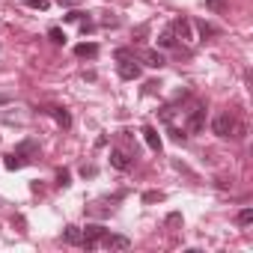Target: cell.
<instances>
[{
    "label": "cell",
    "instance_id": "obj_11",
    "mask_svg": "<svg viewBox=\"0 0 253 253\" xmlns=\"http://www.w3.org/2000/svg\"><path fill=\"white\" fill-rule=\"evenodd\" d=\"M143 63H146V66H152V69H161L167 60H164V54H161V51H143Z\"/></svg>",
    "mask_w": 253,
    "mask_h": 253
},
{
    "label": "cell",
    "instance_id": "obj_2",
    "mask_svg": "<svg viewBox=\"0 0 253 253\" xmlns=\"http://www.w3.org/2000/svg\"><path fill=\"white\" fill-rule=\"evenodd\" d=\"M232 128H235V116L232 110H220L214 119H211V131L217 137H232Z\"/></svg>",
    "mask_w": 253,
    "mask_h": 253
},
{
    "label": "cell",
    "instance_id": "obj_3",
    "mask_svg": "<svg viewBox=\"0 0 253 253\" xmlns=\"http://www.w3.org/2000/svg\"><path fill=\"white\" fill-rule=\"evenodd\" d=\"M81 232H84V238H81V244H84L86 250H95V247H98V241H101V235H104L107 229H104L101 223H86V226H84Z\"/></svg>",
    "mask_w": 253,
    "mask_h": 253
},
{
    "label": "cell",
    "instance_id": "obj_4",
    "mask_svg": "<svg viewBox=\"0 0 253 253\" xmlns=\"http://www.w3.org/2000/svg\"><path fill=\"white\" fill-rule=\"evenodd\" d=\"M185 128H188L191 134H200V131L206 128V107H203V104L191 107V113H188V122H185Z\"/></svg>",
    "mask_w": 253,
    "mask_h": 253
},
{
    "label": "cell",
    "instance_id": "obj_15",
    "mask_svg": "<svg viewBox=\"0 0 253 253\" xmlns=\"http://www.w3.org/2000/svg\"><path fill=\"white\" fill-rule=\"evenodd\" d=\"M12 152H18V155H27V158H30V155H36V152H39V146H36L33 140H21Z\"/></svg>",
    "mask_w": 253,
    "mask_h": 253
},
{
    "label": "cell",
    "instance_id": "obj_18",
    "mask_svg": "<svg viewBox=\"0 0 253 253\" xmlns=\"http://www.w3.org/2000/svg\"><path fill=\"white\" fill-rule=\"evenodd\" d=\"M238 223H241V226H250V223H253V209L238 211Z\"/></svg>",
    "mask_w": 253,
    "mask_h": 253
},
{
    "label": "cell",
    "instance_id": "obj_20",
    "mask_svg": "<svg viewBox=\"0 0 253 253\" xmlns=\"http://www.w3.org/2000/svg\"><path fill=\"white\" fill-rule=\"evenodd\" d=\"M27 6H33V9H39V12H45V9L51 6V0H27Z\"/></svg>",
    "mask_w": 253,
    "mask_h": 253
},
{
    "label": "cell",
    "instance_id": "obj_6",
    "mask_svg": "<svg viewBox=\"0 0 253 253\" xmlns=\"http://www.w3.org/2000/svg\"><path fill=\"white\" fill-rule=\"evenodd\" d=\"M173 33H176V39H182V42H194V33H191V21H188V18H176V21H173Z\"/></svg>",
    "mask_w": 253,
    "mask_h": 253
},
{
    "label": "cell",
    "instance_id": "obj_22",
    "mask_svg": "<svg viewBox=\"0 0 253 253\" xmlns=\"http://www.w3.org/2000/svg\"><path fill=\"white\" fill-rule=\"evenodd\" d=\"M161 200H164L161 191H149V194H143V203H161Z\"/></svg>",
    "mask_w": 253,
    "mask_h": 253
},
{
    "label": "cell",
    "instance_id": "obj_23",
    "mask_svg": "<svg viewBox=\"0 0 253 253\" xmlns=\"http://www.w3.org/2000/svg\"><path fill=\"white\" fill-rule=\"evenodd\" d=\"M92 27H95V24H92V18H89V15H86V18H84V21H81V33H84V36H86V33H92Z\"/></svg>",
    "mask_w": 253,
    "mask_h": 253
},
{
    "label": "cell",
    "instance_id": "obj_8",
    "mask_svg": "<svg viewBox=\"0 0 253 253\" xmlns=\"http://www.w3.org/2000/svg\"><path fill=\"white\" fill-rule=\"evenodd\" d=\"M143 140H146V146L152 152H161V134L152 128V125H146V128H143Z\"/></svg>",
    "mask_w": 253,
    "mask_h": 253
},
{
    "label": "cell",
    "instance_id": "obj_5",
    "mask_svg": "<svg viewBox=\"0 0 253 253\" xmlns=\"http://www.w3.org/2000/svg\"><path fill=\"white\" fill-rule=\"evenodd\" d=\"M98 244H101V247H107V250H128V247H131V238H125V235H113V232H104Z\"/></svg>",
    "mask_w": 253,
    "mask_h": 253
},
{
    "label": "cell",
    "instance_id": "obj_21",
    "mask_svg": "<svg viewBox=\"0 0 253 253\" xmlns=\"http://www.w3.org/2000/svg\"><path fill=\"white\" fill-rule=\"evenodd\" d=\"M57 185H60V188H69V185H72V176H69L66 170H60V173H57Z\"/></svg>",
    "mask_w": 253,
    "mask_h": 253
},
{
    "label": "cell",
    "instance_id": "obj_1",
    "mask_svg": "<svg viewBox=\"0 0 253 253\" xmlns=\"http://www.w3.org/2000/svg\"><path fill=\"white\" fill-rule=\"evenodd\" d=\"M116 60H119V78L122 81H137L140 78V66H137V60H134V54L128 51V48H119L116 51Z\"/></svg>",
    "mask_w": 253,
    "mask_h": 253
},
{
    "label": "cell",
    "instance_id": "obj_13",
    "mask_svg": "<svg viewBox=\"0 0 253 253\" xmlns=\"http://www.w3.org/2000/svg\"><path fill=\"white\" fill-rule=\"evenodd\" d=\"M81 238H84L81 226H66V232H63V241L66 244H81Z\"/></svg>",
    "mask_w": 253,
    "mask_h": 253
},
{
    "label": "cell",
    "instance_id": "obj_19",
    "mask_svg": "<svg viewBox=\"0 0 253 253\" xmlns=\"http://www.w3.org/2000/svg\"><path fill=\"white\" fill-rule=\"evenodd\" d=\"M84 18H86V12H69V15H63V21H66V24H75V21L81 24Z\"/></svg>",
    "mask_w": 253,
    "mask_h": 253
},
{
    "label": "cell",
    "instance_id": "obj_9",
    "mask_svg": "<svg viewBox=\"0 0 253 253\" xmlns=\"http://www.w3.org/2000/svg\"><path fill=\"white\" fill-rule=\"evenodd\" d=\"M33 158H27V155H18V152H12V155H6V161H3V167L6 170H21V167H27Z\"/></svg>",
    "mask_w": 253,
    "mask_h": 253
},
{
    "label": "cell",
    "instance_id": "obj_14",
    "mask_svg": "<svg viewBox=\"0 0 253 253\" xmlns=\"http://www.w3.org/2000/svg\"><path fill=\"white\" fill-rule=\"evenodd\" d=\"M158 45H161V48H176V33H173V27L161 30V36H158Z\"/></svg>",
    "mask_w": 253,
    "mask_h": 253
},
{
    "label": "cell",
    "instance_id": "obj_7",
    "mask_svg": "<svg viewBox=\"0 0 253 253\" xmlns=\"http://www.w3.org/2000/svg\"><path fill=\"white\" fill-rule=\"evenodd\" d=\"M110 164H113L116 170H122V173H125V170H131V164H134V161H131V155H125L122 149H110Z\"/></svg>",
    "mask_w": 253,
    "mask_h": 253
},
{
    "label": "cell",
    "instance_id": "obj_25",
    "mask_svg": "<svg viewBox=\"0 0 253 253\" xmlns=\"http://www.w3.org/2000/svg\"><path fill=\"white\" fill-rule=\"evenodd\" d=\"M95 173H98V170H95V167H84V170H81V176H84V179H92V176H95Z\"/></svg>",
    "mask_w": 253,
    "mask_h": 253
},
{
    "label": "cell",
    "instance_id": "obj_17",
    "mask_svg": "<svg viewBox=\"0 0 253 253\" xmlns=\"http://www.w3.org/2000/svg\"><path fill=\"white\" fill-rule=\"evenodd\" d=\"M197 30H200V36L206 39V36H214L217 33V27H211L209 21H197Z\"/></svg>",
    "mask_w": 253,
    "mask_h": 253
},
{
    "label": "cell",
    "instance_id": "obj_12",
    "mask_svg": "<svg viewBox=\"0 0 253 253\" xmlns=\"http://www.w3.org/2000/svg\"><path fill=\"white\" fill-rule=\"evenodd\" d=\"M48 113H51V116L63 125V128H69V125H72V116H69V110H66V107H51Z\"/></svg>",
    "mask_w": 253,
    "mask_h": 253
},
{
    "label": "cell",
    "instance_id": "obj_16",
    "mask_svg": "<svg viewBox=\"0 0 253 253\" xmlns=\"http://www.w3.org/2000/svg\"><path fill=\"white\" fill-rule=\"evenodd\" d=\"M48 39H51L54 45H66V33H63L60 27H51V30H48Z\"/></svg>",
    "mask_w": 253,
    "mask_h": 253
},
{
    "label": "cell",
    "instance_id": "obj_24",
    "mask_svg": "<svg viewBox=\"0 0 253 253\" xmlns=\"http://www.w3.org/2000/svg\"><path fill=\"white\" fill-rule=\"evenodd\" d=\"M170 137H173L176 143H185V131H179V128H170Z\"/></svg>",
    "mask_w": 253,
    "mask_h": 253
},
{
    "label": "cell",
    "instance_id": "obj_10",
    "mask_svg": "<svg viewBox=\"0 0 253 253\" xmlns=\"http://www.w3.org/2000/svg\"><path fill=\"white\" fill-rule=\"evenodd\" d=\"M75 54L78 57H86V60H95L98 57V45L95 42H81V45H75Z\"/></svg>",
    "mask_w": 253,
    "mask_h": 253
}]
</instances>
